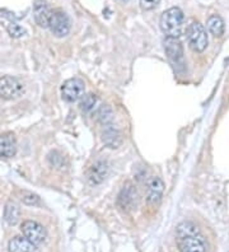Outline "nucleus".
Instances as JSON below:
<instances>
[{"mask_svg": "<svg viewBox=\"0 0 229 252\" xmlns=\"http://www.w3.org/2000/svg\"><path fill=\"white\" fill-rule=\"evenodd\" d=\"M159 27L165 37L180 38L185 31V16L182 10L177 6H172L163 12L159 19Z\"/></svg>", "mask_w": 229, "mask_h": 252, "instance_id": "f257e3e1", "label": "nucleus"}, {"mask_svg": "<svg viewBox=\"0 0 229 252\" xmlns=\"http://www.w3.org/2000/svg\"><path fill=\"white\" fill-rule=\"evenodd\" d=\"M186 37L189 45L195 53H202L208 47V33L204 26L198 22H193L186 28Z\"/></svg>", "mask_w": 229, "mask_h": 252, "instance_id": "f03ea898", "label": "nucleus"}, {"mask_svg": "<svg viewBox=\"0 0 229 252\" xmlns=\"http://www.w3.org/2000/svg\"><path fill=\"white\" fill-rule=\"evenodd\" d=\"M25 93V84L18 78L12 75H4L0 78V98L13 101L19 98Z\"/></svg>", "mask_w": 229, "mask_h": 252, "instance_id": "7ed1b4c3", "label": "nucleus"}, {"mask_svg": "<svg viewBox=\"0 0 229 252\" xmlns=\"http://www.w3.org/2000/svg\"><path fill=\"white\" fill-rule=\"evenodd\" d=\"M164 46V53L167 55L168 60L173 64L176 69H183L185 66V56H183V47L180 38L174 37H165L163 41Z\"/></svg>", "mask_w": 229, "mask_h": 252, "instance_id": "20e7f679", "label": "nucleus"}, {"mask_svg": "<svg viewBox=\"0 0 229 252\" xmlns=\"http://www.w3.org/2000/svg\"><path fill=\"white\" fill-rule=\"evenodd\" d=\"M21 232L23 237H26L28 241L34 243L36 246L43 245L47 240V231L42 224L34 220H26L22 223Z\"/></svg>", "mask_w": 229, "mask_h": 252, "instance_id": "39448f33", "label": "nucleus"}, {"mask_svg": "<svg viewBox=\"0 0 229 252\" xmlns=\"http://www.w3.org/2000/svg\"><path fill=\"white\" fill-rule=\"evenodd\" d=\"M71 27V22L69 16L63 9L52 10L51 19H50L49 28L55 37H65L69 34Z\"/></svg>", "mask_w": 229, "mask_h": 252, "instance_id": "423d86ee", "label": "nucleus"}, {"mask_svg": "<svg viewBox=\"0 0 229 252\" xmlns=\"http://www.w3.org/2000/svg\"><path fill=\"white\" fill-rule=\"evenodd\" d=\"M86 92V84L80 78H70L61 86V95L66 102L79 101Z\"/></svg>", "mask_w": 229, "mask_h": 252, "instance_id": "0eeeda50", "label": "nucleus"}, {"mask_svg": "<svg viewBox=\"0 0 229 252\" xmlns=\"http://www.w3.org/2000/svg\"><path fill=\"white\" fill-rule=\"evenodd\" d=\"M177 247L180 252H206L208 249L201 232L177 237Z\"/></svg>", "mask_w": 229, "mask_h": 252, "instance_id": "6e6552de", "label": "nucleus"}, {"mask_svg": "<svg viewBox=\"0 0 229 252\" xmlns=\"http://www.w3.org/2000/svg\"><path fill=\"white\" fill-rule=\"evenodd\" d=\"M137 192L134 185L131 182H126L124 185V188L120 191L119 196H117V205L121 208L122 210H132L136 205Z\"/></svg>", "mask_w": 229, "mask_h": 252, "instance_id": "1a4fd4ad", "label": "nucleus"}, {"mask_svg": "<svg viewBox=\"0 0 229 252\" xmlns=\"http://www.w3.org/2000/svg\"><path fill=\"white\" fill-rule=\"evenodd\" d=\"M164 182L159 177H150L147 184V203L152 206L159 205L164 194Z\"/></svg>", "mask_w": 229, "mask_h": 252, "instance_id": "9d476101", "label": "nucleus"}, {"mask_svg": "<svg viewBox=\"0 0 229 252\" xmlns=\"http://www.w3.org/2000/svg\"><path fill=\"white\" fill-rule=\"evenodd\" d=\"M52 9L46 0H36L33 4V18L41 28H49Z\"/></svg>", "mask_w": 229, "mask_h": 252, "instance_id": "9b49d317", "label": "nucleus"}, {"mask_svg": "<svg viewBox=\"0 0 229 252\" xmlns=\"http://www.w3.org/2000/svg\"><path fill=\"white\" fill-rule=\"evenodd\" d=\"M18 144L13 132H3L0 134V157L13 158L17 154Z\"/></svg>", "mask_w": 229, "mask_h": 252, "instance_id": "f8f14e48", "label": "nucleus"}, {"mask_svg": "<svg viewBox=\"0 0 229 252\" xmlns=\"http://www.w3.org/2000/svg\"><path fill=\"white\" fill-rule=\"evenodd\" d=\"M108 171H110V166L107 160H96L88 169V180L95 185L102 184L108 175Z\"/></svg>", "mask_w": 229, "mask_h": 252, "instance_id": "ddd939ff", "label": "nucleus"}, {"mask_svg": "<svg viewBox=\"0 0 229 252\" xmlns=\"http://www.w3.org/2000/svg\"><path fill=\"white\" fill-rule=\"evenodd\" d=\"M8 251L9 252H41L38 246L28 241L26 237L15 236L8 243Z\"/></svg>", "mask_w": 229, "mask_h": 252, "instance_id": "4468645a", "label": "nucleus"}, {"mask_svg": "<svg viewBox=\"0 0 229 252\" xmlns=\"http://www.w3.org/2000/svg\"><path fill=\"white\" fill-rule=\"evenodd\" d=\"M102 140L104 144L110 148H119L122 143L121 132L112 125L103 126V131H102Z\"/></svg>", "mask_w": 229, "mask_h": 252, "instance_id": "2eb2a0df", "label": "nucleus"}, {"mask_svg": "<svg viewBox=\"0 0 229 252\" xmlns=\"http://www.w3.org/2000/svg\"><path fill=\"white\" fill-rule=\"evenodd\" d=\"M21 218V208L14 201H8L4 208V219L9 225H15Z\"/></svg>", "mask_w": 229, "mask_h": 252, "instance_id": "dca6fc26", "label": "nucleus"}, {"mask_svg": "<svg viewBox=\"0 0 229 252\" xmlns=\"http://www.w3.org/2000/svg\"><path fill=\"white\" fill-rule=\"evenodd\" d=\"M206 26H208V30L214 37H222L226 31V26H224L223 18L220 16H214L209 17L208 22H206Z\"/></svg>", "mask_w": 229, "mask_h": 252, "instance_id": "f3484780", "label": "nucleus"}, {"mask_svg": "<svg viewBox=\"0 0 229 252\" xmlns=\"http://www.w3.org/2000/svg\"><path fill=\"white\" fill-rule=\"evenodd\" d=\"M113 111L112 108L110 107V106L107 105H103L99 107V110H98L97 112V119L98 121L102 124L103 126H107V125H112L113 124Z\"/></svg>", "mask_w": 229, "mask_h": 252, "instance_id": "a211bd4d", "label": "nucleus"}, {"mask_svg": "<svg viewBox=\"0 0 229 252\" xmlns=\"http://www.w3.org/2000/svg\"><path fill=\"white\" fill-rule=\"evenodd\" d=\"M96 103H97V97L93 93H88V94H84L80 98V110L83 112H89L95 108Z\"/></svg>", "mask_w": 229, "mask_h": 252, "instance_id": "6ab92c4d", "label": "nucleus"}, {"mask_svg": "<svg viewBox=\"0 0 229 252\" xmlns=\"http://www.w3.org/2000/svg\"><path fill=\"white\" fill-rule=\"evenodd\" d=\"M21 200L23 201V204L30 206H36L41 204V200L38 197V195L33 194L31 191H21Z\"/></svg>", "mask_w": 229, "mask_h": 252, "instance_id": "aec40b11", "label": "nucleus"}, {"mask_svg": "<svg viewBox=\"0 0 229 252\" xmlns=\"http://www.w3.org/2000/svg\"><path fill=\"white\" fill-rule=\"evenodd\" d=\"M6 31H8V33L10 36L14 37V38H21V37H23L26 34L25 28L22 27V26L17 25V23H10V25H8Z\"/></svg>", "mask_w": 229, "mask_h": 252, "instance_id": "412c9836", "label": "nucleus"}, {"mask_svg": "<svg viewBox=\"0 0 229 252\" xmlns=\"http://www.w3.org/2000/svg\"><path fill=\"white\" fill-rule=\"evenodd\" d=\"M49 160L51 163V166L61 167L63 166V162H64V158L58 152H51V154L49 156Z\"/></svg>", "mask_w": 229, "mask_h": 252, "instance_id": "4be33fe9", "label": "nucleus"}, {"mask_svg": "<svg viewBox=\"0 0 229 252\" xmlns=\"http://www.w3.org/2000/svg\"><path fill=\"white\" fill-rule=\"evenodd\" d=\"M161 0H140V8L143 10H153L159 5Z\"/></svg>", "mask_w": 229, "mask_h": 252, "instance_id": "5701e85b", "label": "nucleus"}, {"mask_svg": "<svg viewBox=\"0 0 229 252\" xmlns=\"http://www.w3.org/2000/svg\"><path fill=\"white\" fill-rule=\"evenodd\" d=\"M121 1H122V3H128L129 0H121Z\"/></svg>", "mask_w": 229, "mask_h": 252, "instance_id": "b1692460", "label": "nucleus"}]
</instances>
